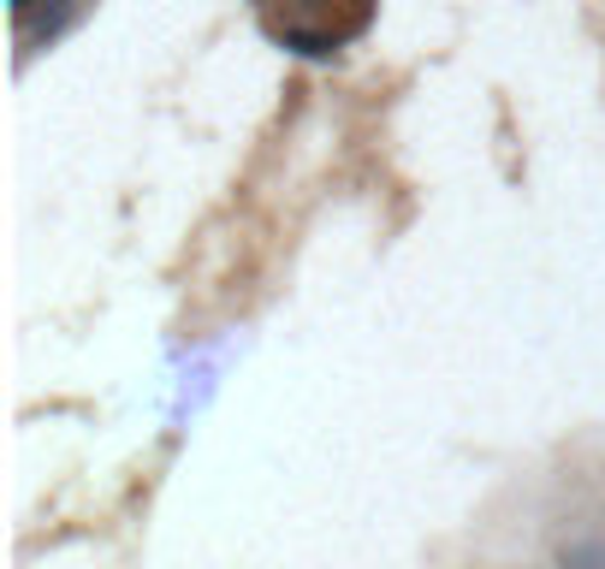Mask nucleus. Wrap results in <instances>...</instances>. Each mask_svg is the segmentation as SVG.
Wrapping results in <instances>:
<instances>
[{
    "label": "nucleus",
    "mask_w": 605,
    "mask_h": 569,
    "mask_svg": "<svg viewBox=\"0 0 605 569\" xmlns=\"http://www.w3.org/2000/svg\"><path fill=\"white\" fill-rule=\"evenodd\" d=\"M558 569H605V540H587V546H569Z\"/></svg>",
    "instance_id": "nucleus-1"
}]
</instances>
